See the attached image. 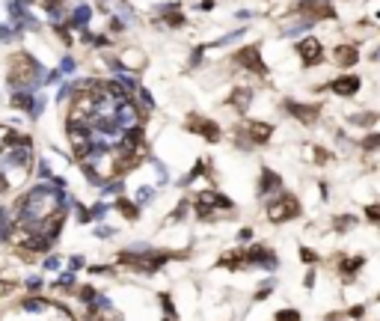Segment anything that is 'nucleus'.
I'll return each instance as SVG.
<instances>
[{"instance_id":"obj_1","label":"nucleus","mask_w":380,"mask_h":321,"mask_svg":"<svg viewBox=\"0 0 380 321\" xmlns=\"http://www.w3.org/2000/svg\"><path fill=\"white\" fill-rule=\"evenodd\" d=\"M297 214H300V202L291 193H276L273 199H268V217L273 223H285V220H291Z\"/></svg>"},{"instance_id":"obj_2","label":"nucleus","mask_w":380,"mask_h":321,"mask_svg":"<svg viewBox=\"0 0 380 321\" xmlns=\"http://www.w3.org/2000/svg\"><path fill=\"white\" fill-rule=\"evenodd\" d=\"M232 63H235V65H241V68H247V71H253V74H259V77H265V74H268V65H265V60L259 57V48H256V45L238 48V51L232 54Z\"/></svg>"},{"instance_id":"obj_3","label":"nucleus","mask_w":380,"mask_h":321,"mask_svg":"<svg viewBox=\"0 0 380 321\" xmlns=\"http://www.w3.org/2000/svg\"><path fill=\"white\" fill-rule=\"evenodd\" d=\"M294 12H297L303 21H309V24H315V21H321V18H333V15H336V9H333V3H330V0H300Z\"/></svg>"},{"instance_id":"obj_4","label":"nucleus","mask_w":380,"mask_h":321,"mask_svg":"<svg viewBox=\"0 0 380 321\" xmlns=\"http://www.w3.org/2000/svg\"><path fill=\"white\" fill-rule=\"evenodd\" d=\"M238 134L244 137V146H259V143H268L271 134H273V125L268 122H247L238 128Z\"/></svg>"},{"instance_id":"obj_5","label":"nucleus","mask_w":380,"mask_h":321,"mask_svg":"<svg viewBox=\"0 0 380 321\" xmlns=\"http://www.w3.org/2000/svg\"><path fill=\"white\" fill-rule=\"evenodd\" d=\"M282 110L291 113L294 119H300L303 125H312V122L321 116V104H300V101H294V98H285V101H282Z\"/></svg>"},{"instance_id":"obj_6","label":"nucleus","mask_w":380,"mask_h":321,"mask_svg":"<svg viewBox=\"0 0 380 321\" xmlns=\"http://www.w3.org/2000/svg\"><path fill=\"white\" fill-rule=\"evenodd\" d=\"M297 54H300L303 65H321V63H324V48H321V42H318L315 36L300 39V42H297Z\"/></svg>"},{"instance_id":"obj_7","label":"nucleus","mask_w":380,"mask_h":321,"mask_svg":"<svg viewBox=\"0 0 380 321\" xmlns=\"http://www.w3.org/2000/svg\"><path fill=\"white\" fill-rule=\"evenodd\" d=\"M187 131H193V134H202L205 140H211V143H217L220 140V125L217 122H211V119H205V116H187Z\"/></svg>"},{"instance_id":"obj_8","label":"nucleus","mask_w":380,"mask_h":321,"mask_svg":"<svg viewBox=\"0 0 380 321\" xmlns=\"http://www.w3.org/2000/svg\"><path fill=\"white\" fill-rule=\"evenodd\" d=\"M360 86H363V80H360L357 74H342V77H336V80L330 83V92H333V95H342V98H351V95L360 92Z\"/></svg>"},{"instance_id":"obj_9","label":"nucleus","mask_w":380,"mask_h":321,"mask_svg":"<svg viewBox=\"0 0 380 321\" xmlns=\"http://www.w3.org/2000/svg\"><path fill=\"white\" fill-rule=\"evenodd\" d=\"M357 60H360V48L357 45H336L333 48V63L336 65L351 68V65H357Z\"/></svg>"},{"instance_id":"obj_10","label":"nucleus","mask_w":380,"mask_h":321,"mask_svg":"<svg viewBox=\"0 0 380 321\" xmlns=\"http://www.w3.org/2000/svg\"><path fill=\"white\" fill-rule=\"evenodd\" d=\"M282 191V179L273 173V170H262V179H259V196H271V193H279Z\"/></svg>"},{"instance_id":"obj_11","label":"nucleus","mask_w":380,"mask_h":321,"mask_svg":"<svg viewBox=\"0 0 380 321\" xmlns=\"http://www.w3.org/2000/svg\"><path fill=\"white\" fill-rule=\"evenodd\" d=\"M161 21H166V27H184L187 18L181 12L178 3H169V6H161Z\"/></svg>"},{"instance_id":"obj_12","label":"nucleus","mask_w":380,"mask_h":321,"mask_svg":"<svg viewBox=\"0 0 380 321\" xmlns=\"http://www.w3.org/2000/svg\"><path fill=\"white\" fill-rule=\"evenodd\" d=\"M250 101H253V89H250V86H238V89L229 95V107H235V110H241V113L250 107Z\"/></svg>"},{"instance_id":"obj_13","label":"nucleus","mask_w":380,"mask_h":321,"mask_svg":"<svg viewBox=\"0 0 380 321\" xmlns=\"http://www.w3.org/2000/svg\"><path fill=\"white\" fill-rule=\"evenodd\" d=\"M89 18H92V9H89V6H77V9L71 12V18H68V27H77V30H83Z\"/></svg>"},{"instance_id":"obj_14","label":"nucleus","mask_w":380,"mask_h":321,"mask_svg":"<svg viewBox=\"0 0 380 321\" xmlns=\"http://www.w3.org/2000/svg\"><path fill=\"white\" fill-rule=\"evenodd\" d=\"M119 63H122V68H143L146 65V57L140 51H125V57Z\"/></svg>"},{"instance_id":"obj_15","label":"nucleus","mask_w":380,"mask_h":321,"mask_svg":"<svg viewBox=\"0 0 380 321\" xmlns=\"http://www.w3.org/2000/svg\"><path fill=\"white\" fill-rule=\"evenodd\" d=\"M33 95L30 92H12V107H18V110H30L33 107Z\"/></svg>"},{"instance_id":"obj_16","label":"nucleus","mask_w":380,"mask_h":321,"mask_svg":"<svg viewBox=\"0 0 380 321\" xmlns=\"http://www.w3.org/2000/svg\"><path fill=\"white\" fill-rule=\"evenodd\" d=\"M360 268H363V259H345V262L339 265V271H342V277H345V280H351Z\"/></svg>"},{"instance_id":"obj_17","label":"nucleus","mask_w":380,"mask_h":321,"mask_svg":"<svg viewBox=\"0 0 380 321\" xmlns=\"http://www.w3.org/2000/svg\"><path fill=\"white\" fill-rule=\"evenodd\" d=\"M137 101H140V110H146V113L155 107V98H152V92H149V89H143V86H140V92H137Z\"/></svg>"},{"instance_id":"obj_18","label":"nucleus","mask_w":380,"mask_h":321,"mask_svg":"<svg viewBox=\"0 0 380 321\" xmlns=\"http://www.w3.org/2000/svg\"><path fill=\"white\" fill-rule=\"evenodd\" d=\"M360 146H363L366 152H375V149H380V134H378V131H375V134H369V137H366Z\"/></svg>"},{"instance_id":"obj_19","label":"nucleus","mask_w":380,"mask_h":321,"mask_svg":"<svg viewBox=\"0 0 380 321\" xmlns=\"http://www.w3.org/2000/svg\"><path fill=\"white\" fill-rule=\"evenodd\" d=\"M116 208H119V211H122L125 217H131V220L137 217V205H131L128 199H119V202H116Z\"/></svg>"},{"instance_id":"obj_20","label":"nucleus","mask_w":380,"mask_h":321,"mask_svg":"<svg viewBox=\"0 0 380 321\" xmlns=\"http://www.w3.org/2000/svg\"><path fill=\"white\" fill-rule=\"evenodd\" d=\"M351 122L354 125H375L378 122V113H363V116H354Z\"/></svg>"},{"instance_id":"obj_21","label":"nucleus","mask_w":380,"mask_h":321,"mask_svg":"<svg viewBox=\"0 0 380 321\" xmlns=\"http://www.w3.org/2000/svg\"><path fill=\"white\" fill-rule=\"evenodd\" d=\"M354 223H357V217H336V229L339 232H348Z\"/></svg>"},{"instance_id":"obj_22","label":"nucleus","mask_w":380,"mask_h":321,"mask_svg":"<svg viewBox=\"0 0 380 321\" xmlns=\"http://www.w3.org/2000/svg\"><path fill=\"white\" fill-rule=\"evenodd\" d=\"M202 54H205V45H199V48L190 54V68H196V65L202 63Z\"/></svg>"},{"instance_id":"obj_23","label":"nucleus","mask_w":380,"mask_h":321,"mask_svg":"<svg viewBox=\"0 0 380 321\" xmlns=\"http://www.w3.org/2000/svg\"><path fill=\"white\" fill-rule=\"evenodd\" d=\"M42 110H45V98H36V101H33V107H30V116H33V119H39V116H42Z\"/></svg>"},{"instance_id":"obj_24","label":"nucleus","mask_w":380,"mask_h":321,"mask_svg":"<svg viewBox=\"0 0 380 321\" xmlns=\"http://www.w3.org/2000/svg\"><path fill=\"white\" fill-rule=\"evenodd\" d=\"M137 202H140V205L152 202V188H140V191H137Z\"/></svg>"},{"instance_id":"obj_25","label":"nucleus","mask_w":380,"mask_h":321,"mask_svg":"<svg viewBox=\"0 0 380 321\" xmlns=\"http://www.w3.org/2000/svg\"><path fill=\"white\" fill-rule=\"evenodd\" d=\"M39 179H45V182H51V179H54V173H51V167H48L45 161H39Z\"/></svg>"},{"instance_id":"obj_26","label":"nucleus","mask_w":380,"mask_h":321,"mask_svg":"<svg viewBox=\"0 0 380 321\" xmlns=\"http://www.w3.org/2000/svg\"><path fill=\"white\" fill-rule=\"evenodd\" d=\"M71 283H74V274H71V271H68V274H62V277H59V280H56V289H68V286H71Z\"/></svg>"},{"instance_id":"obj_27","label":"nucleus","mask_w":380,"mask_h":321,"mask_svg":"<svg viewBox=\"0 0 380 321\" xmlns=\"http://www.w3.org/2000/svg\"><path fill=\"white\" fill-rule=\"evenodd\" d=\"M68 71H74V60H71V57H65V60L59 63V74H68Z\"/></svg>"},{"instance_id":"obj_28","label":"nucleus","mask_w":380,"mask_h":321,"mask_svg":"<svg viewBox=\"0 0 380 321\" xmlns=\"http://www.w3.org/2000/svg\"><path fill=\"white\" fill-rule=\"evenodd\" d=\"M89 214H92L95 220H101V217L107 214V205H104V202H98V205H92V211H89Z\"/></svg>"},{"instance_id":"obj_29","label":"nucleus","mask_w":380,"mask_h":321,"mask_svg":"<svg viewBox=\"0 0 380 321\" xmlns=\"http://www.w3.org/2000/svg\"><path fill=\"white\" fill-rule=\"evenodd\" d=\"M276 321H300V316H297L294 310H288V313H279V316H276Z\"/></svg>"},{"instance_id":"obj_30","label":"nucleus","mask_w":380,"mask_h":321,"mask_svg":"<svg viewBox=\"0 0 380 321\" xmlns=\"http://www.w3.org/2000/svg\"><path fill=\"white\" fill-rule=\"evenodd\" d=\"M110 30H113V33H122V30H125V21H122V18H110Z\"/></svg>"},{"instance_id":"obj_31","label":"nucleus","mask_w":380,"mask_h":321,"mask_svg":"<svg viewBox=\"0 0 380 321\" xmlns=\"http://www.w3.org/2000/svg\"><path fill=\"white\" fill-rule=\"evenodd\" d=\"M366 214H369L372 220H378V223H380V205H369V208H366Z\"/></svg>"},{"instance_id":"obj_32","label":"nucleus","mask_w":380,"mask_h":321,"mask_svg":"<svg viewBox=\"0 0 380 321\" xmlns=\"http://www.w3.org/2000/svg\"><path fill=\"white\" fill-rule=\"evenodd\" d=\"M12 36H15V33H12L9 27H3V24H0V42H9Z\"/></svg>"},{"instance_id":"obj_33","label":"nucleus","mask_w":380,"mask_h":321,"mask_svg":"<svg viewBox=\"0 0 380 321\" xmlns=\"http://www.w3.org/2000/svg\"><path fill=\"white\" fill-rule=\"evenodd\" d=\"M27 289H33V292L42 289V280H39V277H30V280H27Z\"/></svg>"},{"instance_id":"obj_34","label":"nucleus","mask_w":380,"mask_h":321,"mask_svg":"<svg viewBox=\"0 0 380 321\" xmlns=\"http://www.w3.org/2000/svg\"><path fill=\"white\" fill-rule=\"evenodd\" d=\"M363 316H366V307H354V310H351V319H363Z\"/></svg>"},{"instance_id":"obj_35","label":"nucleus","mask_w":380,"mask_h":321,"mask_svg":"<svg viewBox=\"0 0 380 321\" xmlns=\"http://www.w3.org/2000/svg\"><path fill=\"white\" fill-rule=\"evenodd\" d=\"M45 268H48V271H54V268H59V259H56V256H51V259L45 262Z\"/></svg>"},{"instance_id":"obj_36","label":"nucleus","mask_w":380,"mask_h":321,"mask_svg":"<svg viewBox=\"0 0 380 321\" xmlns=\"http://www.w3.org/2000/svg\"><path fill=\"white\" fill-rule=\"evenodd\" d=\"M214 6H217V0H202V6H199V9H202V12H211Z\"/></svg>"},{"instance_id":"obj_37","label":"nucleus","mask_w":380,"mask_h":321,"mask_svg":"<svg viewBox=\"0 0 380 321\" xmlns=\"http://www.w3.org/2000/svg\"><path fill=\"white\" fill-rule=\"evenodd\" d=\"M300 256H303V262H315V253H309V250H300Z\"/></svg>"},{"instance_id":"obj_38","label":"nucleus","mask_w":380,"mask_h":321,"mask_svg":"<svg viewBox=\"0 0 380 321\" xmlns=\"http://www.w3.org/2000/svg\"><path fill=\"white\" fill-rule=\"evenodd\" d=\"M6 185H9V179H3V176H0V193L6 191Z\"/></svg>"},{"instance_id":"obj_39","label":"nucleus","mask_w":380,"mask_h":321,"mask_svg":"<svg viewBox=\"0 0 380 321\" xmlns=\"http://www.w3.org/2000/svg\"><path fill=\"white\" fill-rule=\"evenodd\" d=\"M375 60H378V63H380V45H378V51H375Z\"/></svg>"}]
</instances>
